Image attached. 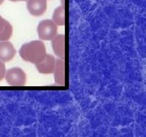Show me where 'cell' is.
<instances>
[{
	"label": "cell",
	"instance_id": "cell-1",
	"mask_svg": "<svg viewBox=\"0 0 146 137\" xmlns=\"http://www.w3.org/2000/svg\"><path fill=\"white\" fill-rule=\"evenodd\" d=\"M19 55L25 61L33 64L41 62L46 57V47L43 42L33 41L23 44L19 49Z\"/></svg>",
	"mask_w": 146,
	"mask_h": 137
},
{
	"label": "cell",
	"instance_id": "cell-2",
	"mask_svg": "<svg viewBox=\"0 0 146 137\" xmlns=\"http://www.w3.org/2000/svg\"><path fill=\"white\" fill-rule=\"evenodd\" d=\"M58 34V25L50 19L42 21L38 25V35L43 41H49L54 39Z\"/></svg>",
	"mask_w": 146,
	"mask_h": 137
},
{
	"label": "cell",
	"instance_id": "cell-3",
	"mask_svg": "<svg viewBox=\"0 0 146 137\" xmlns=\"http://www.w3.org/2000/svg\"><path fill=\"white\" fill-rule=\"evenodd\" d=\"M5 79L11 86H23L27 82L25 72L21 68H11L5 71Z\"/></svg>",
	"mask_w": 146,
	"mask_h": 137
},
{
	"label": "cell",
	"instance_id": "cell-4",
	"mask_svg": "<svg viewBox=\"0 0 146 137\" xmlns=\"http://www.w3.org/2000/svg\"><path fill=\"white\" fill-rule=\"evenodd\" d=\"M55 62H56V59H55L54 56L47 54L46 57L41 62L35 64V65L36 67V70L39 71L40 73H42V74H50V73L54 72Z\"/></svg>",
	"mask_w": 146,
	"mask_h": 137
},
{
	"label": "cell",
	"instance_id": "cell-5",
	"mask_svg": "<svg viewBox=\"0 0 146 137\" xmlns=\"http://www.w3.org/2000/svg\"><path fill=\"white\" fill-rule=\"evenodd\" d=\"M27 8L32 15L40 16L46 12L47 0H27Z\"/></svg>",
	"mask_w": 146,
	"mask_h": 137
},
{
	"label": "cell",
	"instance_id": "cell-6",
	"mask_svg": "<svg viewBox=\"0 0 146 137\" xmlns=\"http://www.w3.org/2000/svg\"><path fill=\"white\" fill-rule=\"evenodd\" d=\"M53 73L55 77V84L58 86H64L65 85V60L61 58L56 60Z\"/></svg>",
	"mask_w": 146,
	"mask_h": 137
},
{
	"label": "cell",
	"instance_id": "cell-7",
	"mask_svg": "<svg viewBox=\"0 0 146 137\" xmlns=\"http://www.w3.org/2000/svg\"><path fill=\"white\" fill-rule=\"evenodd\" d=\"M52 41V48L54 50V53L61 59H65L66 50H65V42H66V37L64 35H56Z\"/></svg>",
	"mask_w": 146,
	"mask_h": 137
},
{
	"label": "cell",
	"instance_id": "cell-8",
	"mask_svg": "<svg viewBox=\"0 0 146 137\" xmlns=\"http://www.w3.org/2000/svg\"><path fill=\"white\" fill-rule=\"evenodd\" d=\"M14 55H15V49L10 42L0 41V60L1 61H11Z\"/></svg>",
	"mask_w": 146,
	"mask_h": 137
},
{
	"label": "cell",
	"instance_id": "cell-9",
	"mask_svg": "<svg viewBox=\"0 0 146 137\" xmlns=\"http://www.w3.org/2000/svg\"><path fill=\"white\" fill-rule=\"evenodd\" d=\"M52 21L57 25H65L66 17H65V8L63 6H58L55 9L52 16Z\"/></svg>",
	"mask_w": 146,
	"mask_h": 137
},
{
	"label": "cell",
	"instance_id": "cell-10",
	"mask_svg": "<svg viewBox=\"0 0 146 137\" xmlns=\"http://www.w3.org/2000/svg\"><path fill=\"white\" fill-rule=\"evenodd\" d=\"M5 65H4V62L1 61L0 60V80H2L4 78L5 75Z\"/></svg>",
	"mask_w": 146,
	"mask_h": 137
},
{
	"label": "cell",
	"instance_id": "cell-11",
	"mask_svg": "<svg viewBox=\"0 0 146 137\" xmlns=\"http://www.w3.org/2000/svg\"><path fill=\"white\" fill-rule=\"evenodd\" d=\"M7 23H8V21H7L6 19H4L2 16L0 15V34L3 32V30L5 29V27L7 25Z\"/></svg>",
	"mask_w": 146,
	"mask_h": 137
},
{
	"label": "cell",
	"instance_id": "cell-12",
	"mask_svg": "<svg viewBox=\"0 0 146 137\" xmlns=\"http://www.w3.org/2000/svg\"><path fill=\"white\" fill-rule=\"evenodd\" d=\"M61 3H62V6L65 8V1H64V0H61Z\"/></svg>",
	"mask_w": 146,
	"mask_h": 137
},
{
	"label": "cell",
	"instance_id": "cell-13",
	"mask_svg": "<svg viewBox=\"0 0 146 137\" xmlns=\"http://www.w3.org/2000/svg\"><path fill=\"white\" fill-rule=\"evenodd\" d=\"M9 1H12V2H16V1H25V0H9Z\"/></svg>",
	"mask_w": 146,
	"mask_h": 137
},
{
	"label": "cell",
	"instance_id": "cell-14",
	"mask_svg": "<svg viewBox=\"0 0 146 137\" xmlns=\"http://www.w3.org/2000/svg\"><path fill=\"white\" fill-rule=\"evenodd\" d=\"M3 1H4V0H0V5L2 4V3H3Z\"/></svg>",
	"mask_w": 146,
	"mask_h": 137
}]
</instances>
